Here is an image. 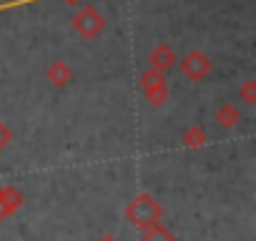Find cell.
<instances>
[{"label": "cell", "mask_w": 256, "mask_h": 241, "mask_svg": "<svg viewBox=\"0 0 256 241\" xmlns=\"http://www.w3.org/2000/svg\"><path fill=\"white\" fill-rule=\"evenodd\" d=\"M6 141H8V131L3 128V124H0V148L6 146Z\"/></svg>", "instance_id": "8992f818"}, {"label": "cell", "mask_w": 256, "mask_h": 241, "mask_svg": "<svg viewBox=\"0 0 256 241\" xmlns=\"http://www.w3.org/2000/svg\"><path fill=\"white\" fill-rule=\"evenodd\" d=\"M103 241H113V238H103Z\"/></svg>", "instance_id": "ba28073f"}, {"label": "cell", "mask_w": 256, "mask_h": 241, "mask_svg": "<svg viewBox=\"0 0 256 241\" xmlns=\"http://www.w3.org/2000/svg\"><path fill=\"white\" fill-rule=\"evenodd\" d=\"M63 3H66V6H73V8H76V6H80V3H83V0H63Z\"/></svg>", "instance_id": "52a82bcc"}, {"label": "cell", "mask_w": 256, "mask_h": 241, "mask_svg": "<svg viewBox=\"0 0 256 241\" xmlns=\"http://www.w3.org/2000/svg\"><path fill=\"white\" fill-rule=\"evenodd\" d=\"M48 76H50V80H53L56 86H66V83L70 80V68H68L63 60H56V63L50 66Z\"/></svg>", "instance_id": "277c9868"}, {"label": "cell", "mask_w": 256, "mask_h": 241, "mask_svg": "<svg viewBox=\"0 0 256 241\" xmlns=\"http://www.w3.org/2000/svg\"><path fill=\"white\" fill-rule=\"evenodd\" d=\"M151 60H154V66H158V68H168V66L174 63V56H171V50H168L166 46H161V48L154 50Z\"/></svg>", "instance_id": "5b68a950"}, {"label": "cell", "mask_w": 256, "mask_h": 241, "mask_svg": "<svg viewBox=\"0 0 256 241\" xmlns=\"http://www.w3.org/2000/svg\"><path fill=\"white\" fill-rule=\"evenodd\" d=\"M128 216H131V221H136L138 226H148L156 221L158 216V206L148 198V196H141L138 201L131 204V208H128Z\"/></svg>", "instance_id": "7a4b0ae2"}, {"label": "cell", "mask_w": 256, "mask_h": 241, "mask_svg": "<svg viewBox=\"0 0 256 241\" xmlns=\"http://www.w3.org/2000/svg\"><path fill=\"white\" fill-rule=\"evenodd\" d=\"M184 70L191 76V78H201L204 73H208V68H211V63H208V58H204L201 53H188L186 58H184Z\"/></svg>", "instance_id": "3957f363"}, {"label": "cell", "mask_w": 256, "mask_h": 241, "mask_svg": "<svg viewBox=\"0 0 256 241\" xmlns=\"http://www.w3.org/2000/svg\"><path fill=\"white\" fill-rule=\"evenodd\" d=\"M73 28L83 36V38H96L103 28H106V18L93 8V6H86L83 10H78L73 16Z\"/></svg>", "instance_id": "6da1fadb"}]
</instances>
